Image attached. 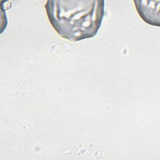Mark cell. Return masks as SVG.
<instances>
[{
  "label": "cell",
  "mask_w": 160,
  "mask_h": 160,
  "mask_svg": "<svg viewBox=\"0 0 160 160\" xmlns=\"http://www.w3.org/2000/svg\"><path fill=\"white\" fill-rule=\"evenodd\" d=\"M136 11L142 20L152 26H159L160 1H133Z\"/></svg>",
  "instance_id": "2"
},
{
  "label": "cell",
  "mask_w": 160,
  "mask_h": 160,
  "mask_svg": "<svg viewBox=\"0 0 160 160\" xmlns=\"http://www.w3.org/2000/svg\"><path fill=\"white\" fill-rule=\"evenodd\" d=\"M104 1H50L44 5L49 22L57 33L69 41L94 37L104 14Z\"/></svg>",
  "instance_id": "1"
}]
</instances>
